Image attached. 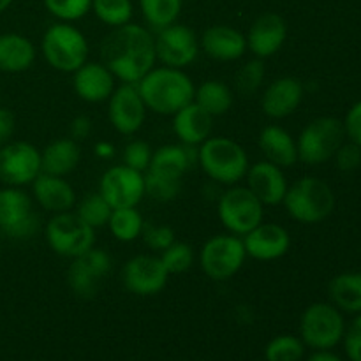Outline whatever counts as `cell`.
Segmentation results:
<instances>
[{
  "label": "cell",
  "mask_w": 361,
  "mask_h": 361,
  "mask_svg": "<svg viewBox=\"0 0 361 361\" xmlns=\"http://www.w3.org/2000/svg\"><path fill=\"white\" fill-rule=\"evenodd\" d=\"M305 87L295 76H282L271 81L261 97V109L267 116L274 120L286 118L293 115L302 104Z\"/></svg>",
  "instance_id": "20"
},
{
  "label": "cell",
  "mask_w": 361,
  "mask_h": 361,
  "mask_svg": "<svg viewBox=\"0 0 361 361\" xmlns=\"http://www.w3.org/2000/svg\"><path fill=\"white\" fill-rule=\"evenodd\" d=\"M111 256L104 249L92 247L88 252L74 257L67 268V284L71 291L81 300H92L97 296L101 284L111 271Z\"/></svg>",
  "instance_id": "12"
},
{
  "label": "cell",
  "mask_w": 361,
  "mask_h": 361,
  "mask_svg": "<svg viewBox=\"0 0 361 361\" xmlns=\"http://www.w3.org/2000/svg\"><path fill=\"white\" fill-rule=\"evenodd\" d=\"M102 63L122 83L136 85L155 67V39L136 23L116 27L101 42Z\"/></svg>",
  "instance_id": "1"
},
{
  "label": "cell",
  "mask_w": 361,
  "mask_h": 361,
  "mask_svg": "<svg viewBox=\"0 0 361 361\" xmlns=\"http://www.w3.org/2000/svg\"><path fill=\"white\" fill-rule=\"evenodd\" d=\"M200 46L210 59L233 62L245 55L247 37L231 25H214L203 32Z\"/></svg>",
  "instance_id": "24"
},
{
  "label": "cell",
  "mask_w": 361,
  "mask_h": 361,
  "mask_svg": "<svg viewBox=\"0 0 361 361\" xmlns=\"http://www.w3.org/2000/svg\"><path fill=\"white\" fill-rule=\"evenodd\" d=\"M334 189L317 176H303L288 187L284 201L289 217L302 224H319L335 210Z\"/></svg>",
  "instance_id": "4"
},
{
  "label": "cell",
  "mask_w": 361,
  "mask_h": 361,
  "mask_svg": "<svg viewBox=\"0 0 361 361\" xmlns=\"http://www.w3.org/2000/svg\"><path fill=\"white\" fill-rule=\"evenodd\" d=\"M247 49L256 59L267 60L281 51L288 39V23L277 13H264L254 20L247 32Z\"/></svg>",
  "instance_id": "18"
},
{
  "label": "cell",
  "mask_w": 361,
  "mask_h": 361,
  "mask_svg": "<svg viewBox=\"0 0 361 361\" xmlns=\"http://www.w3.org/2000/svg\"><path fill=\"white\" fill-rule=\"evenodd\" d=\"M44 235L49 249L69 259H74L95 247V229L73 210L53 215L46 222Z\"/></svg>",
  "instance_id": "7"
},
{
  "label": "cell",
  "mask_w": 361,
  "mask_h": 361,
  "mask_svg": "<svg viewBox=\"0 0 361 361\" xmlns=\"http://www.w3.org/2000/svg\"><path fill=\"white\" fill-rule=\"evenodd\" d=\"M140 7L148 27L159 32L176 23L182 13V0H140Z\"/></svg>",
  "instance_id": "33"
},
{
  "label": "cell",
  "mask_w": 361,
  "mask_h": 361,
  "mask_svg": "<svg viewBox=\"0 0 361 361\" xmlns=\"http://www.w3.org/2000/svg\"><path fill=\"white\" fill-rule=\"evenodd\" d=\"M197 162L208 178L222 185H236L249 171V155L235 140L217 136L200 145Z\"/></svg>",
  "instance_id": "3"
},
{
  "label": "cell",
  "mask_w": 361,
  "mask_h": 361,
  "mask_svg": "<svg viewBox=\"0 0 361 361\" xmlns=\"http://www.w3.org/2000/svg\"><path fill=\"white\" fill-rule=\"evenodd\" d=\"M161 261L169 275L185 274L194 264V250L185 242H173L168 249L161 252Z\"/></svg>",
  "instance_id": "38"
},
{
  "label": "cell",
  "mask_w": 361,
  "mask_h": 361,
  "mask_svg": "<svg viewBox=\"0 0 361 361\" xmlns=\"http://www.w3.org/2000/svg\"><path fill=\"white\" fill-rule=\"evenodd\" d=\"M99 192L111 208L137 207L145 194V173L126 164L106 169L99 182Z\"/></svg>",
  "instance_id": "14"
},
{
  "label": "cell",
  "mask_w": 361,
  "mask_h": 361,
  "mask_svg": "<svg viewBox=\"0 0 361 361\" xmlns=\"http://www.w3.org/2000/svg\"><path fill=\"white\" fill-rule=\"evenodd\" d=\"M147 109L162 116H173L194 101L196 87L189 74L176 67H154L136 83Z\"/></svg>",
  "instance_id": "2"
},
{
  "label": "cell",
  "mask_w": 361,
  "mask_h": 361,
  "mask_svg": "<svg viewBox=\"0 0 361 361\" xmlns=\"http://www.w3.org/2000/svg\"><path fill=\"white\" fill-rule=\"evenodd\" d=\"M334 159L341 171H355V169H358L361 166V147L351 143V141L349 143H342L337 154L334 155Z\"/></svg>",
  "instance_id": "42"
},
{
  "label": "cell",
  "mask_w": 361,
  "mask_h": 361,
  "mask_svg": "<svg viewBox=\"0 0 361 361\" xmlns=\"http://www.w3.org/2000/svg\"><path fill=\"white\" fill-rule=\"evenodd\" d=\"M32 192L39 207L46 212H51L53 215L71 212L76 207V192L66 176L39 173L37 178L32 182Z\"/></svg>",
  "instance_id": "25"
},
{
  "label": "cell",
  "mask_w": 361,
  "mask_h": 361,
  "mask_svg": "<svg viewBox=\"0 0 361 361\" xmlns=\"http://www.w3.org/2000/svg\"><path fill=\"white\" fill-rule=\"evenodd\" d=\"M81 161V148L73 137H60L51 141L41 152V173L67 176L78 168Z\"/></svg>",
  "instance_id": "29"
},
{
  "label": "cell",
  "mask_w": 361,
  "mask_h": 361,
  "mask_svg": "<svg viewBox=\"0 0 361 361\" xmlns=\"http://www.w3.org/2000/svg\"><path fill=\"white\" fill-rule=\"evenodd\" d=\"M41 51L53 69L74 73L88 60V42L80 28L67 21H59L42 35Z\"/></svg>",
  "instance_id": "5"
},
{
  "label": "cell",
  "mask_w": 361,
  "mask_h": 361,
  "mask_svg": "<svg viewBox=\"0 0 361 361\" xmlns=\"http://www.w3.org/2000/svg\"><path fill=\"white\" fill-rule=\"evenodd\" d=\"M342 126H344L345 137H348L351 143L361 147V101L351 106V109H349L348 115H345Z\"/></svg>",
  "instance_id": "44"
},
{
  "label": "cell",
  "mask_w": 361,
  "mask_h": 361,
  "mask_svg": "<svg viewBox=\"0 0 361 361\" xmlns=\"http://www.w3.org/2000/svg\"><path fill=\"white\" fill-rule=\"evenodd\" d=\"M74 212L87 222L90 228L99 229L108 226L109 215H111L113 208L109 207L108 201L102 197V194L99 192H88L81 197V201L74 207Z\"/></svg>",
  "instance_id": "34"
},
{
  "label": "cell",
  "mask_w": 361,
  "mask_h": 361,
  "mask_svg": "<svg viewBox=\"0 0 361 361\" xmlns=\"http://www.w3.org/2000/svg\"><path fill=\"white\" fill-rule=\"evenodd\" d=\"M344 126L335 116H319L303 127L296 140L298 161L309 166H317L334 159L344 143Z\"/></svg>",
  "instance_id": "8"
},
{
  "label": "cell",
  "mask_w": 361,
  "mask_h": 361,
  "mask_svg": "<svg viewBox=\"0 0 361 361\" xmlns=\"http://www.w3.org/2000/svg\"><path fill=\"white\" fill-rule=\"evenodd\" d=\"M200 53V39L196 32L182 23H173L157 32L155 37V55L164 66L182 67L190 66Z\"/></svg>",
  "instance_id": "15"
},
{
  "label": "cell",
  "mask_w": 361,
  "mask_h": 361,
  "mask_svg": "<svg viewBox=\"0 0 361 361\" xmlns=\"http://www.w3.org/2000/svg\"><path fill=\"white\" fill-rule=\"evenodd\" d=\"M92 129H94V126H92V120L88 118L87 115H78L76 118L71 122L69 133H71V137L80 143V141H85L88 136H90Z\"/></svg>",
  "instance_id": "46"
},
{
  "label": "cell",
  "mask_w": 361,
  "mask_h": 361,
  "mask_svg": "<svg viewBox=\"0 0 361 361\" xmlns=\"http://www.w3.org/2000/svg\"><path fill=\"white\" fill-rule=\"evenodd\" d=\"M245 178L247 187L256 194L264 207H277L284 201L289 185L286 182L284 171L279 166L268 161H259L249 166Z\"/></svg>",
  "instance_id": "22"
},
{
  "label": "cell",
  "mask_w": 361,
  "mask_h": 361,
  "mask_svg": "<svg viewBox=\"0 0 361 361\" xmlns=\"http://www.w3.org/2000/svg\"><path fill=\"white\" fill-rule=\"evenodd\" d=\"M94 152L99 159H102V161H108V159L115 157V147H113V143H109V141H97L94 147Z\"/></svg>",
  "instance_id": "47"
},
{
  "label": "cell",
  "mask_w": 361,
  "mask_h": 361,
  "mask_svg": "<svg viewBox=\"0 0 361 361\" xmlns=\"http://www.w3.org/2000/svg\"><path fill=\"white\" fill-rule=\"evenodd\" d=\"M152 154H154V150H152V147L147 141L133 140L123 148V164L145 173L148 169V166H150Z\"/></svg>",
  "instance_id": "41"
},
{
  "label": "cell",
  "mask_w": 361,
  "mask_h": 361,
  "mask_svg": "<svg viewBox=\"0 0 361 361\" xmlns=\"http://www.w3.org/2000/svg\"><path fill=\"white\" fill-rule=\"evenodd\" d=\"M305 356V344L295 335H279L264 348L267 361H302Z\"/></svg>",
  "instance_id": "36"
},
{
  "label": "cell",
  "mask_w": 361,
  "mask_h": 361,
  "mask_svg": "<svg viewBox=\"0 0 361 361\" xmlns=\"http://www.w3.org/2000/svg\"><path fill=\"white\" fill-rule=\"evenodd\" d=\"M14 129H16V118H14V113L9 108H4L0 106V147L6 143H9L11 137H13Z\"/></svg>",
  "instance_id": "45"
},
{
  "label": "cell",
  "mask_w": 361,
  "mask_h": 361,
  "mask_svg": "<svg viewBox=\"0 0 361 361\" xmlns=\"http://www.w3.org/2000/svg\"><path fill=\"white\" fill-rule=\"evenodd\" d=\"M108 118L113 129L122 136H133L143 127L147 106L133 83H122L108 99Z\"/></svg>",
  "instance_id": "16"
},
{
  "label": "cell",
  "mask_w": 361,
  "mask_h": 361,
  "mask_svg": "<svg viewBox=\"0 0 361 361\" xmlns=\"http://www.w3.org/2000/svg\"><path fill=\"white\" fill-rule=\"evenodd\" d=\"M143 224H145V219L136 207L113 208L108 221L111 235L115 236L118 242H123V243L134 242L137 236H141Z\"/></svg>",
  "instance_id": "32"
},
{
  "label": "cell",
  "mask_w": 361,
  "mask_h": 361,
  "mask_svg": "<svg viewBox=\"0 0 361 361\" xmlns=\"http://www.w3.org/2000/svg\"><path fill=\"white\" fill-rule=\"evenodd\" d=\"M328 295L341 312L361 314V271H345L331 279Z\"/></svg>",
  "instance_id": "30"
},
{
  "label": "cell",
  "mask_w": 361,
  "mask_h": 361,
  "mask_svg": "<svg viewBox=\"0 0 361 361\" xmlns=\"http://www.w3.org/2000/svg\"><path fill=\"white\" fill-rule=\"evenodd\" d=\"M235 95L231 88L219 80H210L201 83L194 94V102L203 108L208 115L221 116L231 109Z\"/></svg>",
  "instance_id": "31"
},
{
  "label": "cell",
  "mask_w": 361,
  "mask_h": 361,
  "mask_svg": "<svg viewBox=\"0 0 361 361\" xmlns=\"http://www.w3.org/2000/svg\"><path fill=\"white\" fill-rule=\"evenodd\" d=\"M344 349L349 361H361V314L355 317L344 334Z\"/></svg>",
  "instance_id": "43"
},
{
  "label": "cell",
  "mask_w": 361,
  "mask_h": 361,
  "mask_svg": "<svg viewBox=\"0 0 361 361\" xmlns=\"http://www.w3.org/2000/svg\"><path fill=\"white\" fill-rule=\"evenodd\" d=\"M51 16L60 21H78L92 11V0H42Z\"/></svg>",
  "instance_id": "39"
},
{
  "label": "cell",
  "mask_w": 361,
  "mask_h": 361,
  "mask_svg": "<svg viewBox=\"0 0 361 361\" xmlns=\"http://www.w3.org/2000/svg\"><path fill=\"white\" fill-rule=\"evenodd\" d=\"M247 256L257 261H275L286 256L291 247V236L286 228L275 222H261L243 236Z\"/></svg>",
  "instance_id": "19"
},
{
  "label": "cell",
  "mask_w": 361,
  "mask_h": 361,
  "mask_svg": "<svg viewBox=\"0 0 361 361\" xmlns=\"http://www.w3.org/2000/svg\"><path fill=\"white\" fill-rule=\"evenodd\" d=\"M41 173V152L27 141H9L0 147V182L6 187H23Z\"/></svg>",
  "instance_id": "13"
},
{
  "label": "cell",
  "mask_w": 361,
  "mask_h": 361,
  "mask_svg": "<svg viewBox=\"0 0 361 361\" xmlns=\"http://www.w3.org/2000/svg\"><path fill=\"white\" fill-rule=\"evenodd\" d=\"M212 127L214 116L208 115L194 101L173 115V133L182 145L197 147L210 137Z\"/></svg>",
  "instance_id": "26"
},
{
  "label": "cell",
  "mask_w": 361,
  "mask_h": 361,
  "mask_svg": "<svg viewBox=\"0 0 361 361\" xmlns=\"http://www.w3.org/2000/svg\"><path fill=\"white\" fill-rule=\"evenodd\" d=\"M35 60V46L16 32L0 34V73L18 74L30 69Z\"/></svg>",
  "instance_id": "28"
},
{
  "label": "cell",
  "mask_w": 361,
  "mask_h": 361,
  "mask_svg": "<svg viewBox=\"0 0 361 361\" xmlns=\"http://www.w3.org/2000/svg\"><path fill=\"white\" fill-rule=\"evenodd\" d=\"M217 215L231 235L245 236L263 222L264 204L249 187L231 185L219 197Z\"/></svg>",
  "instance_id": "9"
},
{
  "label": "cell",
  "mask_w": 361,
  "mask_h": 361,
  "mask_svg": "<svg viewBox=\"0 0 361 361\" xmlns=\"http://www.w3.org/2000/svg\"><path fill=\"white\" fill-rule=\"evenodd\" d=\"M169 274L161 257L140 254L130 257L122 270L123 286L136 296H155L166 288Z\"/></svg>",
  "instance_id": "17"
},
{
  "label": "cell",
  "mask_w": 361,
  "mask_h": 361,
  "mask_svg": "<svg viewBox=\"0 0 361 361\" xmlns=\"http://www.w3.org/2000/svg\"><path fill=\"white\" fill-rule=\"evenodd\" d=\"M307 361H342V358L331 351H316Z\"/></svg>",
  "instance_id": "48"
},
{
  "label": "cell",
  "mask_w": 361,
  "mask_h": 361,
  "mask_svg": "<svg viewBox=\"0 0 361 361\" xmlns=\"http://www.w3.org/2000/svg\"><path fill=\"white\" fill-rule=\"evenodd\" d=\"M264 76H267V67H264V60L252 59L249 62L243 63L235 76V87L236 92L243 97L247 95H254L261 87H263Z\"/></svg>",
  "instance_id": "37"
},
{
  "label": "cell",
  "mask_w": 361,
  "mask_h": 361,
  "mask_svg": "<svg viewBox=\"0 0 361 361\" xmlns=\"http://www.w3.org/2000/svg\"><path fill=\"white\" fill-rule=\"evenodd\" d=\"M259 150L263 152L264 161L279 166L291 168L298 162V147L296 140L281 126H267L259 133Z\"/></svg>",
  "instance_id": "27"
},
{
  "label": "cell",
  "mask_w": 361,
  "mask_h": 361,
  "mask_svg": "<svg viewBox=\"0 0 361 361\" xmlns=\"http://www.w3.org/2000/svg\"><path fill=\"white\" fill-rule=\"evenodd\" d=\"M197 162V150L189 145H164L152 154L150 166L145 173L155 178L182 183L183 175Z\"/></svg>",
  "instance_id": "21"
},
{
  "label": "cell",
  "mask_w": 361,
  "mask_h": 361,
  "mask_svg": "<svg viewBox=\"0 0 361 361\" xmlns=\"http://www.w3.org/2000/svg\"><path fill=\"white\" fill-rule=\"evenodd\" d=\"M245 245L236 235H215L201 247L200 267L212 281H228L242 270L245 263Z\"/></svg>",
  "instance_id": "10"
},
{
  "label": "cell",
  "mask_w": 361,
  "mask_h": 361,
  "mask_svg": "<svg viewBox=\"0 0 361 361\" xmlns=\"http://www.w3.org/2000/svg\"><path fill=\"white\" fill-rule=\"evenodd\" d=\"M345 334L344 316L334 303L317 302L307 307L300 319V338L305 348L331 351Z\"/></svg>",
  "instance_id": "6"
},
{
  "label": "cell",
  "mask_w": 361,
  "mask_h": 361,
  "mask_svg": "<svg viewBox=\"0 0 361 361\" xmlns=\"http://www.w3.org/2000/svg\"><path fill=\"white\" fill-rule=\"evenodd\" d=\"M34 201L20 187L0 189V233L14 240H28L39 231Z\"/></svg>",
  "instance_id": "11"
},
{
  "label": "cell",
  "mask_w": 361,
  "mask_h": 361,
  "mask_svg": "<svg viewBox=\"0 0 361 361\" xmlns=\"http://www.w3.org/2000/svg\"><path fill=\"white\" fill-rule=\"evenodd\" d=\"M92 11L99 21L116 28L130 23L134 7L130 0H92Z\"/></svg>",
  "instance_id": "35"
},
{
  "label": "cell",
  "mask_w": 361,
  "mask_h": 361,
  "mask_svg": "<svg viewBox=\"0 0 361 361\" xmlns=\"http://www.w3.org/2000/svg\"><path fill=\"white\" fill-rule=\"evenodd\" d=\"M73 88L78 97L85 102L108 101L115 90L116 78L109 73L102 62H85L78 71H74Z\"/></svg>",
  "instance_id": "23"
},
{
  "label": "cell",
  "mask_w": 361,
  "mask_h": 361,
  "mask_svg": "<svg viewBox=\"0 0 361 361\" xmlns=\"http://www.w3.org/2000/svg\"><path fill=\"white\" fill-rule=\"evenodd\" d=\"M13 4V0H0V14L4 13V11H7V7Z\"/></svg>",
  "instance_id": "49"
},
{
  "label": "cell",
  "mask_w": 361,
  "mask_h": 361,
  "mask_svg": "<svg viewBox=\"0 0 361 361\" xmlns=\"http://www.w3.org/2000/svg\"><path fill=\"white\" fill-rule=\"evenodd\" d=\"M141 238H143L145 245L148 249L162 252V250L168 249L175 242V231L169 226L154 224V222L145 221L143 229H141Z\"/></svg>",
  "instance_id": "40"
}]
</instances>
